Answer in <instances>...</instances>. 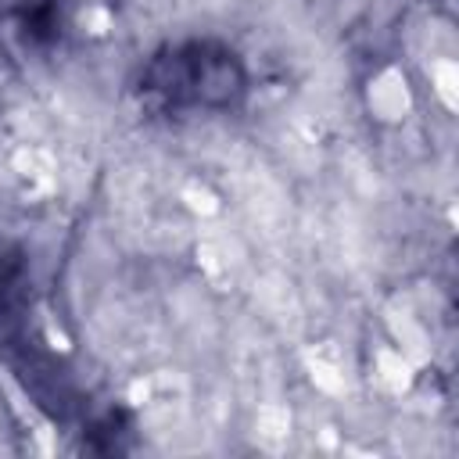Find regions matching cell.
Masks as SVG:
<instances>
[{
	"instance_id": "obj_1",
	"label": "cell",
	"mask_w": 459,
	"mask_h": 459,
	"mask_svg": "<svg viewBox=\"0 0 459 459\" xmlns=\"http://www.w3.org/2000/svg\"><path fill=\"white\" fill-rule=\"evenodd\" d=\"M244 86L233 54H208V47H190L176 54L169 65H158L154 86L176 104H230V97Z\"/></svg>"
}]
</instances>
